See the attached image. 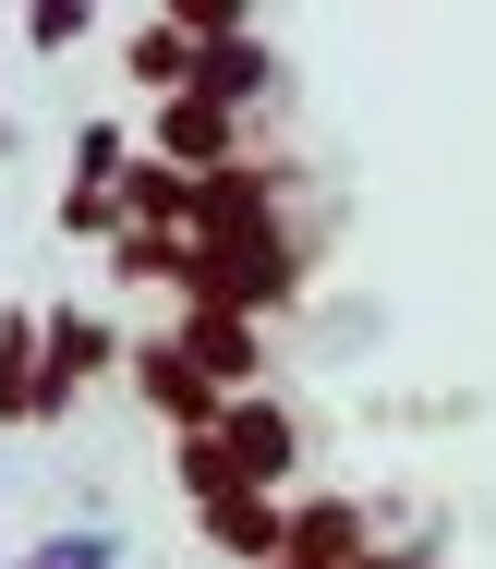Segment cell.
<instances>
[{"instance_id":"cell-2","label":"cell","mask_w":496,"mask_h":569,"mask_svg":"<svg viewBox=\"0 0 496 569\" xmlns=\"http://www.w3.org/2000/svg\"><path fill=\"white\" fill-rule=\"evenodd\" d=\"M122 376H133V400H145L170 437H219V412H231V388H219L194 351L170 340V328H158V340H133V363H122Z\"/></svg>"},{"instance_id":"cell-16","label":"cell","mask_w":496,"mask_h":569,"mask_svg":"<svg viewBox=\"0 0 496 569\" xmlns=\"http://www.w3.org/2000/svg\"><path fill=\"white\" fill-rule=\"evenodd\" d=\"M12 569H122V533L110 521H73V533H37Z\"/></svg>"},{"instance_id":"cell-9","label":"cell","mask_w":496,"mask_h":569,"mask_svg":"<svg viewBox=\"0 0 496 569\" xmlns=\"http://www.w3.org/2000/svg\"><path fill=\"white\" fill-rule=\"evenodd\" d=\"M194 533H206L231 569H279V558H291V497H254V485H243V497L194 509Z\"/></svg>"},{"instance_id":"cell-18","label":"cell","mask_w":496,"mask_h":569,"mask_svg":"<svg viewBox=\"0 0 496 569\" xmlns=\"http://www.w3.org/2000/svg\"><path fill=\"white\" fill-rule=\"evenodd\" d=\"M0 158H12V110H0Z\"/></svg>"},{"instance_id":"cell-13","label":"cell","mask_w":496,"mask_h":569,"mask_svg":"<svg viewBox=\"0 0 496 569\" xmlns=\"http://www.w3.org/2000/svg\"><path fill=\"white\" fill-rule=\"evenodd\" d=\"M122 219H133V230H182V242H194V170H170V158H133Z\"/></svg>"},{"instance_id":"cell-1","label":"cell","mask_w":496,"mask_h":569,"mask_svg":"<svg viewBox=\"0 0 496 569\" xmlns=\"http://www.w3.org/2000/svg\"><path fill=\"white\" fill-rule=\"evenodd\" d=\"M303 303V242H291V219L279 230H243V242H194V279H182V303L170 316H291Z\"/></svg>"},{"instance_id":"cell-5","label":"cell","mask_w":496,"mask_h":569,"mask_svg":"<svg viewBox=\"0 0 496 569\" xmlns=\"http://www.w3.org/2000/svg\"><path fill=\"white\" fill-rule=\"evenodd\" d=\"M133 351L110 316H85V303H49V425H73V400L98 388V376H122Z\"/></svg>"},{"instance_id":"cell-10","label":"cell","mask_w":496,"mask_h":569,"mask_svg":"<svg viewBox=\"0 0 496 569\" xmlns=\"http://www.w3.org/2000/svg\"><path fill=\"white\" fill-rule=\"evenodd\" d=\"M194 61H206V37H194L182 12H145V24H122V73L145 86V110H158V98H182V86H194Z\"/></svg>"},{"instance_id":"cell-7","label":"cell","mask_w":496,"mask_h":569,"mask_svg":"<svg viewBox=\"0 0 496 569\" xmlns=\"http://www.w3.org/2000/svg\"><path fill=\"white\" fill-rule=\"evenodd\" d=\"M279 194H291V170H279V158H243V170L194 182V242H243V230H279Z\"/></svg>"},{"instance_id":"cell-15","label":"cell","mask_w":496,"mask_h":569,"mask_svg":"<svg viewBox=\"0 0 496 569\" xmlns=\"http://www.w3.org/2000/svg\"><path fill=\"white\" fill-rule=\"evenodd\" d=\"M170 485H182V509H219V497H243V472L219 437H170Z\"/></svg>"},{"instance_id":"cell-11","label":"cell","mask_w":496,"mask_h":569,"mask_svg":"<svg viewBox=\"0 0 496 569\" xmlns=\"http://www.w3.org/2000/svg\"><path fill=\"white\" fill-rule=\"evenodd\" d=\"M170 340L194 351L231 400H243V388H266V328H254V316H170Z\"/></svg>"},{"instance_id":"cell-3","label":"cell","mask_w":496,"mask_h":569,"mask_svg":"<svg viewBox=\"0 0 496 569\" xmlns=\"http://www.w3.org/2000/svg\"><path fill=\"white\" fill-rule=\"evenodd\" d=\"M219 449L243 472L254 497H291V472H303V412L279 400V388H243L231 412H219Z\"/></svg>"},{"instance_id":"cell-6","label":"cell","mask_w":496,"mask_h":569,"mask_svg":"<svg viewBox=\"0 0 496 569\" xmlns=\"http://www.w3.org/2000/svg\"><path fill=\"white\" fill-rule=\"evenodd\" d=\"M364 558H375V509L340 497V485H303V497H291V558L279 569H364Z\"/></svg>"},{"instance_id":"cell-8","label":"cell","mask_w":496,"mask_h":569,"mask_svg":"<svg viewBox=\"0 0 496 569\" xmlns=\"http://www.w3.org/2000/svg\"><path fill=\"white\" fill-rule=\"evenodd\" d=\"M0 425H49V303H0Z\"/></svg>"},{"instance_id":"cell-4","label":"cell","mask_w":496,"mask_h":569,"mask_svg":"<svg viewBox=\"0 0 496 569\" xmlns=\"http://www.w3.org/2000/svg\"><path fill=\"white\" fill-rule=\"evenodd\" d=\"M145 158H170V170H194V182H219V170H243L254 146H243V110H219V98H158L145 110Z\"/></svg>"},{"instance_id":"cell-17","label":"cell","mask_w":496,"mask_h":569,"mask_svg":"<svg viewBox=\"0 0 496 569\" xmlns=\"http://www.w3.org/2000/svg\"><path fill=\"white\" fill-rule=\"evenodd\" d=\"M85 37H98V12H85V0H37V12H24V49H37V61L85 49Z\"/></svg>"},{"instance_id":"cell-14","label":"cell","mask_w":496,"mask_h":569,"mask_svg":"<svg viewBox=\"0 0 496 569\" xmlns=\"http://www.w3.org/2000/svg\"><path fill=\"white\" fill-rule=\"evenodd\" d=\"M110 267H122L133 291H170V303H182V279H194V242H182V230H122V242H110Z\"/></svg>"},{"instance_id":"cell-12","label":"cell","mask_w":496,"mask_h":569,"mask_svg":"<svg viewBox=\"0 0 496 569\" xmlns=\"http://www.w3.org/2000/svg\"><path fill=\"white\" fill-rule=\"evenodd\" d=\"M194 98H219V110H266V98H279V49H266V37H219V49H206V61H194Z\"/></svg>"}]
</instances>
